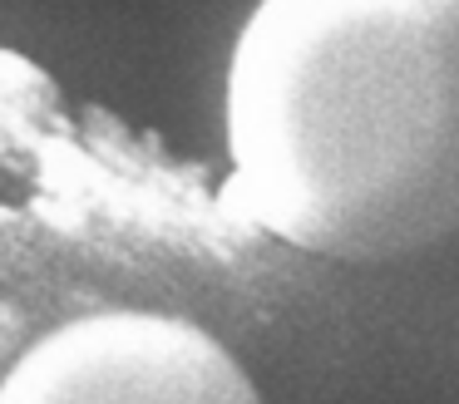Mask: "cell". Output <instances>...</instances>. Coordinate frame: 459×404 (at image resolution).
Instances as JSON below:
<instances>
[{"label":"cell","instance_id":"cell-1","mask_svg":"<svg viewBox=\"0 0 459 404\" xmlns=\"http://www.w3.org/2000/svg\"><path fill=\"white\" fill-rule=\"evenodd\" d=\"M247 212L331 262L459 232V0H257L222 79Z\"/></svg>","mask_w":459,"mask_h":404},{"label":"cell","instance_id":"cell-2","mask_svg":"<svg viewBox=\"0 0 459 404\" xmlns=\"http://www.w3.org/2000/svg\"><path fill=\"white\" fill-rule=\"evenodd\" d=\"M0 404H262L203 325L94 311L45 331L0 380Z\"/></svg>","mask_w":459,"mask_h":404}]
</instances>
